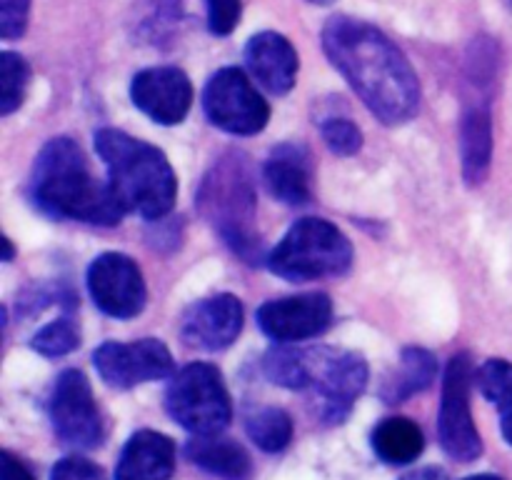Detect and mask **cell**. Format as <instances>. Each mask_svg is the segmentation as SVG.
<instances>
[{
	"mask_svg": "<svg viewBox=\"0 0 512 480\" xmlns=\"http://www.w3.org/2000/svg\"><path fill=\"white\" fill-rule=\"evenodd\" d=\"M325 55L383 125H403L420 110V80L403 50L380 28L333 15L320 33Z\"/></svg>",
	"mask_w": 512,
	"mask_h": 480,
	"instance_id": "cell-1",
	"label": "cell"
},
{
	"mask_svg": "<svg viewBox=\"0 0 512 480\" xmlns=\"http://www.w3.org/2000/svg\"><path fill=\"white\" fill-rule=\"evenodd\" d=\"M28 195L40 213L55 220L110 228L125 215L110 180L95 178L73 138H53L43 145L33 163Z\"/></svg>",
	"mask_w": 512,
	"mask_h": 480,
	"instance_id": "cell-2",
	"label": "cell"
},
{
	"mask_svg": "<svg viewBox=\"0 0 512 480\" xmlns=\"http://www.w3.org/2000/svg\"><path fill=\"white\" fill-rule=\"evenodd\" d=\"M263 373L280 388L308 393L315 418L325 425L345 423L355 400L368 385V363L353 350L310 345L273 348L263 358Z\"/></svg>",
	"mask_w": 512,
	"mask_h": 480,
	"instance_id": "cell-3",
	"label": "cell"
},
{
	"mask_svg": "<svg viewBox=\"0 0 512 480\" xmlns=\"http://www.w3.org/2000/svg\"><path fill=\"white\" fill-rule=\"evenodd\" d=\"M95 150L125 213L160 220L173 210L178 180L163 150L118 128L98 130Z\"/></svg>",
	"mask_w": 512,
	"mask_h": 480,
	"instance_id": "cell-4",
	"label": "cell"
},
{
	"mask_svg": "<svg viewBox=\"0 0 512 480\" xmlns=\"http://www.w3.org/2000/svg\"><path fill=\"white\" fill-rule=\"evenodd\" d=\"M198 210L240 258L258 263L260 238L255 230V185L245 155H223L205 173L198 188Z\"/></svg>",
	"mask_w": 512,
	"mask_h": 480,
	"instance_id": "cell-5",
	"label": "cell"
},
{
	"mask_svg": "<svg viewBox=\"0 0 512 480\" xmlns=\"http://www.w3.org/2000/svg\"><path fill=\"white\" fill-rule=\"evenodd\" d=\"M353 265V245L343 230L323 218H303L268 255V268L290 283L338 278Z\"/></svg>",
	"mask_w": 512,
	"mask_h": 480,
	"instance_id": "cell-6",
	"label": "cell"
},
{
	"mask_svg": "<svg viewBox=\"0 0 512 480\" xmlns=\"http://www.w3.org/2000/svg\"><path fill=\"white\" fill-rule=\"evenodd\" d=\"M170 418L193 435L223 433L233 418L223 375L210 363H190L173 375L165 393Z\"/></svg>",
	"mask_w": 512,
	"mask_h": 480,
	"instance_id": "cell-7",
	"label": "cell"
},
{
	"mask_svg": "<svg viewBox=\"0 0 512 480\" xmlns=\"http://www.w3.org/2000/svg\"><path fill=\"white\" fill-rule=\"evenodd\" d=\"M203 110L215 128L255 135L268 125L270 105L240 68H220L203 90Z\"/></svg>",
	"mask_w": 512,
	"mask_h": 480,
	"instance_id": "cell-8",
	"label": "cell"
},
{
	"mask_svg": "<svg viewBox=\"0 0 512 480\" xmlns=\"http://www.w3.org/2000/svg\"><path fill=\"white\" fill-rule=\"evenodd\" d=\"M470 380H473L470 353L453 355L443 378L438 435L445 453L460 463H473L483 455V440L470 413Z\"/></svg>",
	"mask_w": 512,
	"mask_h": 480,
	"instance_id": "cell-9",
	"label": "cell"
},
{
	"mask_svg": "<svg viewBox=\"0 0 512 480\" xmlns=\"http://www.w3.org/2000/svg\"><path fill=\"white\" fill-rule=\"evenodd\" d=\"M50 420L63 443L73 448H95L103 443V420L93 390L80 370H65L50 395Z\"/></svg>",
	"mask_w": 512,
	"mask_h": 480,
	"instance_id": "cell-10",
	"label": "cell"
},
{
	"mask_svg": "<svg viewBox=\"0 0 512 480\" xmlns=\"http://www.w3.org/2000/svg\"><path fill=\"white\" fill-rule=\"evenodd\" d=\"M93 363L105 385L115 390H130L140 383L163 380L173 373V355L165 343L155 338L133 343H103L95 348Z\"/></svg>",
	"mask_w": 512,
	"mask_h": 480,
	"instance_id": "cell-11",
	"label": "cell"
},
{
	"mask_svg": "<svg viewBox=\"0 0 512 480\" xmlns=\"http://www.w3.org/2000/svg\"><path fill=\"white\" fill-rule=\"evenodd\" d=\"M88 290L100 310L110 318H135L145 308V280L133 258L123 253H103L90 263Z\"/></svg>",
	"mask_w": 512,
	"mask_h": 480,
	"instance_id": "cell-12",
	"label": "cell"
},
{
	"mask_svg": "<svg viewBox=\"0 0 512 480\" xmlns=\"http://www.w3.org/2000/svg\"><path fill=\"white\" fill-rule=\"evenodd\" d=\"M333 323V300L325 293L290 295L258 308V328L278 343H298L325 333Z\"/></svg>",
	"mask_w": 512,
	"mask_h": 480,
	"instance_id": "cell-13",
	"label": "cell"
},
{
	"mask_svg": "<svg viewBox=\"0 0 512 480\" xmlns=\"http://www.w3.org/2000/svg\"><path fill=\"white\" fill-rule=\"evenodd\" d=\"M130 98L140 113L160 125H178L193 105V83L173 65L140 70L130 85Z\"/></svg>",
	"mask_w": 512,
	"mask_h": 480,
	"instance_id": "cell-14",
	"label": "cell"
},
{
	"mask_svg": "<svg viewBox=\"0 0 512 480\" xmlns=\"http://www.w3.org/2000/svg\"><path fill=\"white\" fill-rule=\"evenodd\" d=\"M243 330V305L235 295L220 293L190 305L180 320V338L195 350H223Z\"/></svg>",
	"mask_w": 512,
	"mask_h": 480,
	"instance_id": "cell-15",
	"label": "cell"
},
{
	"mask_svg": "<svg viewBox=\"0 0 512 480\" xmlns=\"http://www.w3.org/2000/svg\"><path fill=\"white\" fill-rule=\"evenodd\" d=\"M245 65L268 93L285 95L293 90L300 60L285 35L263 30V33H255L245 45Z\"/></svg>",
	"mask_w": 512,
	"mask_h": 480,
	"instance_id": "cell-16",
	"label": "cell"
},
{
	"mask_svg": "<svg viewBox=\"0 0 512 480\" xmlns=\"http://www.w3.org/2000/svg\"><path fill=\"white\" fill-rule=\"evenodd\" d=\"M265 188L285 205H305L313 195V158L305 145L283 143L263 165Z\"/></svg>",
	"mask_w": 512,
	"mask_h": 480,
	"instance_id": "cell-17",
	"label": "cell"
},
{
	"mask_svg": "<svg viewBox=\"0 0 512 480\" xmlns=\"http://www.w3.org/2000/svg\"><path fill=\"white\" fill-rule=\"evenodd\" d=\"M175 470V443L155 430H138L120 450L115 480H168Z\"/></svg>",
	"mask_w": 512,
	"mask_h": 480,
	"instance_id": "cell-18",
	"label": "cell"
},
{
	"mask_svg": "<svg viewBox=\"0 0 512 480\" xmlns=\"http://www.w3.org/2000/svg\"><path fill=\"white\" fill-rule=\"evenodd\" d=\"M493 158V120L485 100L468 105L460 120V160L463 175L470 185H480L488 178Z\"/></svg>",
	"mask_w": 512,
	"mask_h": 480,
	"instance_id": "cell-19",
	"label": "cell"
},
{
	"mask_svg": "<svg viewBox=\"0 0 512 480\" xmlns=\"http://www.w3.org/2000/svg\"><path fill=\"white\" fill-rule=\"evenodd\" d=\"M185 453L198 468L223 480H248L253 473V463L245 448L235 440L218 438V435H195L185 445Z\"/></svg>",
	"mask_w": 512,
	"mask_h": 480,
	"instance_id": "cell-20",
	"label": "cell"
},
{
	"mask_svg": "<svg viewBox=\"0 0 512 480\" xmlns=\"http://www.w3.org/2000/svg\"><path fill=\"white\" fill-rule=\"evenodd\" d=\"M435 375H438V360H435V355L430 350L405 348L403 355H400L398 368L388 375V380L380 388V395L390 405L403 403L410 395L430 388Z\"/></svg>",
	"mask_w": 512,
	"mask_h": 480,
	"instance_id": "cell-21",
	"label": "cell"
},
{
	"mask_svg": "<svg viewBox=\"0 0 512 480\" xmlns=\"http://www.w3.org/2000/svg\"><path fill=\"white\" fill-rule=\"evenodd\" d=\"M373 450L388 465H408L420 458L425 450V435L413 420L388 418L375 425Z\"/></svg>",
	"mask_w": 512,
	"mask_h": 480,
	"instance_id": "cell-22",
	"label": "cell"
},
{
	"mask_svg": "<svg viewBox=\"0 0 512 480\" xmlns=\"http://www.w3.org/2000/svg\"><path fill=\"white\" fill-rule=\"evenodd\" d=\"M480 393L498 408L503 438L512 445V363L503 358H490L475 373Z\"/></svg>",
	"mask_w": 512,
	"mask_h": 480,
	"instance_id": "cell-23",
	"label": "cell"
},
{
	"mask_svg": "<svg viewBox=\"0 0 512 480\" xmlns=\"http://www.w3.org/2000/svg\"><path fill=\"white\" fill-rule=\"evenodd\" d=\"M245 430H248L250 440L265 453H280L293 440V420L285 410L273 408V405L248 410L245 413Z\"/></svg>",
	"mask_w": 512,
	"mask_h": 480,
	"instance_id": "cell-24",
	"label": "cell"
},
{
	"mask_svg": "<svg viewBox=\"0 0 512 480\" xmlns=\"http://www.w3.org/2000/svg\"><path fill=\"white\" fill-rule=\"evenodd\" d=\"M30 83V68L23 55L0 53V115H10L23 103Z\"/></svg>",
	"mask_w": 512,
	"mask_h": 480,
	"instance_id": "cell-25",
	"label": "cell"
},
{
	"mask_svg": "<svg viewBox=\"0 0 512 480\" xmlns=\"http://www.w3.org/2000/svg\"><path fill=\"white\" fill-rule=\"evenodd\" d=\"M78 345H80V333L78 328H75L73 320L68 318H60V320H53V323L43 325V328L33 335V340H30V348H33L35 353L45 355V358H60V355H68L73 353Z\"/></svg>",
	"mask_w": 512,
	"mask_h": 480,
	"instance_id": "cell-26",
	"label": "cell"
},
{
	"mask_svg": "<svg viewBox=\"0 0 512 480\" xmlns=\"http://www.w3.org/2000/svg\"><path fill=\"white\" fill-rule=\"evenodd\" d=\"M320 133H323L325 145L333 150L335 155H355L363 145V133L358 125L348 118H328L320 123Z\"/></svg>",
	"mask_w": 512,
	"mask_h": 480,
	"instance_id": "cell-27",
	"label": "cell"
},
{
	"mask_svg": "<svg viewBox=\"0 0 512 480\" xmlns=\"http://www.w3.org/2000/svg\"><path fill=\"white\" fill-rule=\"evenodd\" d=\"M30 0H0V38L18 40L28 28Z\"/></svg>",
	"mask_w": 512,
	"mask_h": 480,
	"instance_id": "cell-28",
	"label": "cell"
},
{
	"mask_svg": "<svg viewBox=\"0 0 512 480\" xmlns=\"http://www.w3.org/2000/svg\"><path fill=\"white\" fill-rule=\"evenodd\" d=\"M208 5V28L213 35H230L238 25L243 3L240 0H205Z\"/></svg>",
	"mask_w": 512,
	"mask_h": 480,
	"instance_id": "cell-29",
	"label": "cell"
},
{
	"mask_svg": "<svg viewBox=\"0 0 512 480\" xmlns=\"http://www.w3.org/2000/svg\"><path fill=\"white\" fill-rule=\"evenodd\" d=\"M50 480H105V473L93 460L70 455V458L58 460L50 470Z\"/></svg>",
	"mask_w": 512,
	"mask_h": 480,
	"instance_id": "cell-30",
	"label": "cell"
},
{
	"mask_svg": "<svg viewBox=\"0 0 512 480\" xmlns=\"http://www.w3.org/2000/svg\"><path fill=\"white\" fill-rule=\"evenodd\" d=\"M0 458H3V475H0V480H35L33 473L10 450H3Z\"/></svg>",
	"mask_w": 512,
	"mask_h": 480,
	"instance_id": "cell-31",
	"label": "cell"
},
{
	"mask_svg": "<svg viewBox=\"0 0 512 480\" xmlns=\"http://www.w3.org/2000/svg\"><path fill=\"white\" fill-rule=\"evenodd\" d=\"M400 480H448V475H445L440 468H420V470H413V473L403 475Z\"/></svg>",
	"mask_w": 512,
	"mask_h": 480,
	"instance_id": "cell-32",
	"label": "cell"
},
{
	"mask_svg": "<svg viewBox=\"0 0 512 480\" xmlns=\"http://www.w3.org/2000/svg\"><path fill=\"white\" fill-rule=\"evenodd\" d=\"M3 245H5V253H3V260H13V243H10L8 238H3Z\"/></svg>",
	"mask_w": 512,
	"mask_h": 480,
	"instance_id": "cell-33",
	"label": "cell"
},
{
	"mask_svg": "<svg viewBox=\"0 0 512 480\" xmlns=\"http://www.w3.org/2000/svg\"><path fill=\"white\" fill-rule=\"evenodd\" d=\"M463 480H503V478H498V475H490V473H480V475H468V478H463Z\"/></svg>",
	"mask_w": 512,
	"mask_h": 480,
	"instance_id": "cell-34",
	"label": "cell"
},
{
	"mask_svg": "<svg viewBox=\"0 0 512 480\" xmlns=\"http://www.w3.org/2000/svg\"><path fill=\"white\" fill-rule=\"evenodd\" d=\"M308 3H315V5H328V3H333V0H308Z\"/></svg>",
	"mask_w": 512,
	"mask_h": 480,
	"instance_id": "cell-35",
	"label": "cell"
},
{
	"mask_svg": "<svg viewBox=\"0 0 512 480\" xmlns=\"http://www.w3.org/2000/svg\"><path fill=\"white\" fill-rule=\"evenodd\" d=\"M510 3H512V0H510Z\"/></svg>",
	"mask_w": 512,
	"mask_h": 480,
	"instance_id": "cell-36",
	"label": "cell"
}]
</instances>
